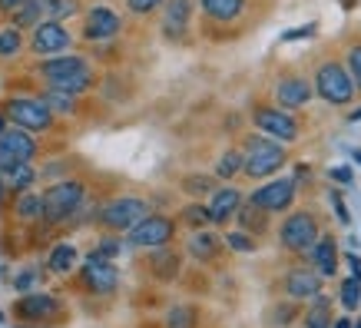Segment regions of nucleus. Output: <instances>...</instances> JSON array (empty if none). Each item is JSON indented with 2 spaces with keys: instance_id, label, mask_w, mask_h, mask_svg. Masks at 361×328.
<instances>
[{
  "instance_id": "f704fd0d",
  "label": "nucleus",
  "mask_w": 361,
  "mask_h": 328,
  "mask_svg": "<svg viewBox=\"0 0 361 328\" xmlns=\"http://www.w3.org/2000/svg\"><path fill=\"white\" fill-rule=\"evenodd\" d=\"M176 269H179V262H176L173 252H156L153 255V272L163 275V279H173Z\"/></svg>"
},
{
  "instance_id": "6ab92c4d",
  "label": "nucleus",
  "mask_w": 361,
  "mask_h": 328,
  "mask_svg": "<svg viewBox=\"0 0 361 328\" xmlns=\"http://www.w3.org/2000/svg\"><path fill=\"white\" fill-rule=\"evenodd\" d=\"M77 70H87V60H83V56L56 54L40 63V73H44L47 80H60V77H66V73H77Z\"/></svg>"
},
{
  "instance_id": "a878e982",
  "label": "nucleus",
  "mask_w": 361,
  "mask_h": 328,
  "mask_svg": "<svg viewBox=\"0 0 361 328\" xmlns=\"http://www.w3.org/2000/svg\"><path fill=\"white\" fill-rule=\"evenodd\" d=\"M4 179H7V186L11 189H30L33 186V179H37V169H33L30 163H13L7 173H4Z\"/></svg>"
},
{
  "instance_id": "c9c22d12",
  "label": "nucleus",
  "mask_w": 361,
  "mask_h": 328,
  "mask_svg": "<svg viewBox=\"0 0 361 328\" xmlns=\"http://www.w3.org/2000/svg\"><path fill=\"white\" fill-rule=\"evenodd\" d=\"M348 77H351V83L361 90V47H351V54H348Z\"/></svg>"
},
{
  "instance_id": "20e7f679",
  "label": "nucleus",
  "mask_w": 361,
  "mask_h": 328,
  "mask_svg": "<svg viewBox=\"0 0 361 328\" xmlns=\"http://www.w3.org/2000/svg\"><path fill=\"white\" fill-rule=\"evenodd\" d=\"M315 90L322 99H329L335 107H345L355 97V83H351L348 70H341L338 63H322L315 73Z\"/></svg>"
},
{
  "instance_id": "09e8293b",
  "label": "nucleus",
  "mask_w": 361,
  "mask_h": 328,
  "mask_svg": "<svg viewBox=\"0 0 361 328\" xmlns=\"http://www.w3.org/2000/svg\"><path fill=\"white\" fill-rule=\"evenodd\" d=\"M11 166H13V159H11V156H7V153H4V150H0V173H7Z\"/></svg>"
},
{
  "instance_id": "aec40b11",
  "label": "nucleus",
  "mask_w": 361,
  "mask_h": 328,
  "mask_svg": "<svg viewBox=\"0 0 361 328\" xmlns=\"http://www.w3.org/2000/svg\"><path fill=\"white\" fill-rule=\"evenodd\" d=\"M312 262H315V269L322 275H335V269H338V252H335V242L331 239H315V245H312Z\"/></svg>"
},
{
  "instance_id": "4be33fe9",
  "label": "nucleus",
  "mask_w": 361,
  "mask_h": 328,
  "mask_svg": "<svg viewBox=\"0 0 361 328\" xmlns=\"http://www.w3.org/2000/svg\"><path fill=\"white\" fill-rule=\"evenodd\" d=\"M90 83H93L90 66H87V70H77V73H66V77H60V80H50V87H54V90H63V93H70V97H77V93L90 90Z\"/></svg>"
},
{
  "instance_id": "1a4fd4ad",
  "label": "nucleus",
  "mask_w": 361,
  "mask_h": 328,
  "mask_svg": "<svg viewBox=\"0 0 361 328\" xmlns=\"http://www.w3.org/2000/svg\"><path fill=\"white\" fill-rule=\"evenodd\" d=\"M70 47V33L60 20H47V23H37L33 27V40H30V50L37 56H56V54H66Z\"/></svg>"
},
{
  "instance_id": "58836bf2",
  "label": "nucleus",
  "mask_w": 361,
  "mask_h": 328,
  "mask_svg": "<svg viewBox=\"0 0 361 328\" xmlns=\"http://www.w3.org/2000/svg\"><path fill=\"white\" fill-rule=\"evenodd\" d=\"M169 325H176V328L192 325V312H189V308H173V315H169Z\"/></svg>"
},
{
  "instance_id": "8fccbe9b",
  "label": "nucleus",
  "mask_w": 361,
  "mask_h": 328,
  "mask_svg": "<svg viewBox=\"0 0 361 328\" xmlns=\"http://www.w3.org/2000/svg\"><path fill=\"white\" fill-rule=\"evenodd\" d=\"M348 265L355 269V275H361V259H358V255H348Z\"/></svg>"
},
{
  "instance_id": "412c9836",
  "label": "nucleus",
  "mask_w": 361,
  "mask_h": 328,
  "mask_svg": "<svg viewBox=\"0 0 361 328\" xmlns=\"http://www.w3.org/2000/svg\"><path fill=\"white\" fill-rule=\"evenodd\" d=\"M189 252L196 255L199 262H209V259H216V252H219V239H216L212 232L196 229L192 232V239H189Z\"/></svg>"
},
{
  "instance_id": "3c124183",
  "label": "nucleus",
  "mask_w": 361,
  "mask_h": 328,
  "mask_svg": "<svg viewBox=\"0 0 361 328\" xmlns=\"http://www.w3.org/2000/svg\"><path fill=\"white\" fill-rule=\"evenodd\" d=\"M7 193H11V186H7V179H4V176H0V202H4V199H7Z\"/></svg>"
},
{
  "instance_id": "f3484780",
  "label": "nucleus",
  "mask_w": 361,
  "mask_h": 328,
  "mask_svg": "<svg viewBox=\"0 0 361 328\" xmlns=\"http://www.w3.org/2000/svg\"><path fill=\"white\" fill-rule=\"evenodd\" d=\"M60 312V302L54 296H27L17 302V315L20 318H33V322H40V318H54Z\"/></svg>"
},
{
  "instance_id": "c756f323",
  "label": "nucleus",
  "mask_w": 361,
  "mask_h": 328,
  "mask_svg": "<svg viewBox=\"0 0 361 328\" xmlns=\"http://www.w3.org/2000/svg\"><path fill=\"white\" fill-rule=\"evenodd\" d=\"M80 11L77 0H47V20H66Z\"/></svg>"
},
{
  "instance_id": "4c0bfd02",
  "label": "nucleus",
  "mask_w": 361,
  "mask_h": 328,
  "mask_svg": "<svg viewBox=\"0 0 361 328\" xmlns=\"http://www.w3.org/2000/svg\"><path fill=\"white\" fill-rule=\"evenodd\" d=\"M186 222H192V226H206V222H209V209L206 206H189L186 209Z\"/></svg>"
},
{
  "instance_id": "72a5a7b5",
  "label": "nucleus",
  "mask_w": 361,
  "mask_h": 328,
  "mask_svg": "<svg viewBox=\"0 0 361 328\" xmlns=\"http://www.w3.org/2000/svg\"><path fill=\"white\" fill-rule=\"evenodd\" d=\"M242 169V153H235V150H229V153L219 159V166H216V176L219 179H232V176Z\"/></svg>"
},
{
  "instance_id": "37998d69",
  "label": "nucleus",
  "mask_w": 361,
  "mask_h": 328,
  "mask_svg": "<svg viewBox=\"0 0 361 328\" xmlns=\"http://www.w3.org/2000/svg\"><path fill=\"white\" fill-rule=\"evenodd\" d=\"M331 179L335 183H351V169L348 166H338V169H331Z\"/></svg>"
},
{
  "instance_id": "e433bc0d",
  "label": "nucleus",
  "mask_w": 361,
  "mask_h": 328,
  "mask_svg": "<svg viewBox=\"0 0 361 328\" xmlns=\"http://www.w3.org/2000/svg\"><path fill=\"white\" fill-rule=\"evenodd\" d=\"M229 245L235 252H252V249H255V242L245 236V229H242V232H229Z\"/></svg>"
},
{
  "instance_id": "ea45409f",
  "label": "nucleus",
  "mask_w": 361,
  "mask_h": 328,
  "mask_svg": "<svg viewBox=\"0 0 361 328\" xmlns=\"http://www.w3.org/2000/svg\"><path fill=\"white\" fill-rule=\"evenodd\" d=\"M126 4H130L133 13H149V11H156L163 0H126Z\"/></svg>"
},
{
  "instance_id": "a18cd8bd",
  "label": "nucleus",
  "mask_w": 361,
  "mask_h": 328,
  "mask_svg": "<svg viewBox=\"0 0 361 328\" xmlns=\"http://www.w3.org/2000/svg\"><path fill=\"white\" fill-rule=\"evenodd\" d=\"M186 186H189V189H196V193H202V189H206L209 183H206V176H192V183H186Z\"/></svg>"
},
{
  "instance_id": "f8f14e48",
  "label": "nucleus",
  "mask_w": 361,
  "mask_h": 328,
  "mask_svg": "<svg viewBox=\"0 0 361 328\" xmlns=\"http://www.w3.org/2000/svg\"><path fill=\"white\" fill-rule=\"evenodd\" d=\"M0 150L11 156L13 163H30L33 156H37V140H33V133L27 130H4L0 133Z\"/></svg>"
},
{
  "instance_id": "49530a36",
  "label": "nucleus",
  "mask_w": 361,
  "mask_h": 328,
  "mask_svg": "<svg viewBox=\"0 0 361 328\" xmlns=\"http://www.w3.org/2000/svg\"><path fill=\"white\" fill-rule=\"evenodd\" d=\"M20 4H27V0H0V11H7V13H13Z\"/></svg>"
},
{
  "instance_id": "c85d7f7f",
  "label": "nucleus",
  "mask_w": 361,
  "mask_h": 328,
  "mask_svg": "<svg viewBox=\"0 0 361 328\" xmlns=\"http://www.w3.org/2000/svg\"><path fill=\"white\" fill-rule=\"evenodd\" d=\"M40 99H44L47 107H50V113H73V107H77L70 93H63V90H54V87H50V93H47V97H40Z\"/></svg>"
},
{
  "instance_id": "f03ea898",
  "label": "nucleus",
  "mask_w": 361,
  "mask_h": 328,
  "mask_svg": "<svg viewBox=\"0 0 361 328\" xmlns=\"http://www.w3.org/2000/svg\"><path fill=\"white\" fill-rule=\"evenodd\" d=\"M83 196H87V189L83 183L77 179H63V183H54V186L47 189L44 196V219L47 222H63L83 206Z\"/></svg>"
},
{
  "instance_id": "39448f33",
  "label": "nucleus",
  "mask_w": 361,
  "mask_h": 328,
  "mask_svg": "<svg viewBox=\"0 0 361 328\" xmlns=\"http://www.w3.org/2000/svg\"><path fill=\"white\" fill-rule=\"evenodd\" d=\"M120 282V272H116V265L103 255V252H90L87 259H83V285H87L90 292H97V296H110L113 288Z\"/></svg>"
},
{
  "instance_id": "393cba45",
  "label": "nucleus",
  "mask_w": 361,
  "mask_h": 328,
  "mask_svg": "<svg viewBox=\"0 0 361 328\" xmlns=\"http://www.w3.org/2000/svg\"><path fill=\"white\" fill-rule=\"evenodd\" d=\"M305 325L308 328H331V302L325 296H315L312 308L305 312Z\"/></svg>"
},
{
  "instance_id": "ddd939ff",
  "label": "nucleus",
  "mask_w": 361,
  "mask_h": 328,
  "mask_svg": "<svg viewBox=\"0 0 361 328\" xmlns=\"http://www.w3.org/2000/svg\"><path fill=\"white\" fill-rule=\"evenodd\" d=\"M116 33H120V17L110 7H93L87 13V23H83V37L87 40H110Z\"/></svg>"
},
{
  "instance_id": "4468645a",
  "label": "nucleus",
  "mask_w": 361,
  "mask_h": 328,
  "mask_svg": "<svg viewBox=\"0 0 361 328\" xmlns=\"http://www.w3.org/2000/svg\"><path fill=\"white\" fill-rule=\"evenodd\" d=\"M242 206V196H239V189H216V196L209 199V222H226V219H232L235 212H239Z\"/></svg>"
},
{
  "instance_id": "b1692460",
  "label": "nucleus",
  "mask_w": 361,
  "mask_h": 328,
  "mask_svg": "<svg viewBox=\"0 0 361 328\" xmlns=\"http://www.w3.org/2000/svg\"><path fill=\"white\" fill-rule=\"evenodd\" d=\"M44 13H47V0H27V4H20L13 11V23L17 27H37Z\"/></svg>"
},
{
  "instance_id": "9d476101",
  "label": "nucleus",
  "mask_w": 361,
  "mask_h": 328,
  "mask_svg": "<svg viewBox=\"0 0 361 328\" xmlns=\"http://www.w3.org/2000/svg\"><path fill=\"white\" fill-rule=\"evenodd\" d=\"M255 126L265 133V136H272L279 142H288L298 136V123L285 113L282 107H265L255 113Z\"/></svg>"
},
{
  "instance_id": "9b49d317",
  "label": "nucleus",
  "mask_w": 361,
  "mask_h": 328,
  "mask_svg": "<svg viewBox=\"0 0 361 328\" xmlns=\"http://www.w3.org/2000/svg\"><path fill=\"white\" fill-rule=\"evenodd\" d=\"M292 196H295V179H272L269 186L255 189L249 202L265 209V212H282L292 206Z\"/></svg>"
},
{
  "instance_id": "0eeeda50",
  "label": "nucleus",
  "mask_w": 361,
  "mask_h": 328,
  "mask_svg": "<svg viewBox=\"0 0 361 328\" xmlns=\"http://www.w3.org/2000/svg\"><path fill=\"white\" fill-rule=\"evenodd\" d=\"M173 239V219L166 216H142L130 229V242L140 249H159Z\"/></svg>"
},
{
  "instance_id": "2f4dec72",
  "label": "nucleus",
  "mask_w": 361,
  "mask_h": 328,
  "mask_svg": "<svg viewBox=\"0 0 361 328\" xmlns=\"http://www.w3.org/2000/svg\"><path fill=\"white\" fill-rule=\"evenodd\" d=\"M358 302H361V275H351L348 282L341 285V305L348 308H358Z\"/></svg>"
},
{
  "instance_id": "a211bd4d",
  "label": "nucleus",
  "mask_w": 361,
  "mask_h": 328,
  "mask_svg": "<svg viewBox=\"0 0 361 328\" xmlns=\"http://www.w3.org/2000/svg\"><path fill=\"white\" fill-rule=\"evenodd\" d=\"M285 288L292 298H315L322 292V282H318L315 272H305V269H292L285 275Z\"/></svg>"
},
{
  "instance_id": "603ef678",
  "label": "nucleus",
  "mask_w": 361,
  "mask_h": 328,
  "mask_svg": "<svg viewBox=\"0 0 361 328\" xmlns=\"http://www.w3.org/2000/svg\"><path fill=\"white\" fill-rule=\"evenodd\" d=\"M331 328H351V322H348V318H338V322H335Z\"/></svg>"
},
{
  "instance_id": "7ed1b4c3",
  "label": "nucleus",
  "mask_w": 361,
  "mask_h": 328,
  "mask_svg": "<svg viewBox=\"0 0 361 328\" xmlns=\"http://www.w3.org/2000/svg\"><path fill=\"white\" fill-rule=\"evenodd\" d=\"M7 116L27 133H47L54 126V113L40 97H13L7 103Z\"/></svg>"
},
{
  "instance_id": "a19ab883",
  "label": "nucleus",
  "mask_w": 361,
  "mask_h": 328,
  "mask_svg": "<svg viewBox=\"0 0 361 328\" xmlns=\"http://www.w3.org/2000/svg\"><path fill=\"white\" fill-rule=\"evenodd\" d=\"M33 282H37V272L30 269V272H20V275H17V282H13V288H17V292H27V288H30Z\"/></svg>"
},
{
  "instance_id": "cd10ccee",
  "label": "nucleus",
  "mask_w": 361,
  "mask_h": 328,
  "mask_svg": "<svg viewBox=\"0 0 361 328\" xmlns=\"http://www.w3.org/2000/svg\"><path fill=\"white\" fill-rule=\"evenodd\" d=\"M13 212H17L20 219H30V222H33V219L44 216V199L33 196V193H27V189H23L20 199H17V206H13Z\"/></svg>"
},
{
  "instance_id": "473e14b6",
  "label": "nucleus",
  "mask_w": 361,
  "mask_h": 328,
  "mask_svg": "<svg viewBox=\"0 0 361 328\" xmlns=\"http://www.w3.org/2000/svg\"><path fill=\"white\" fill-rule=\"evenodd\" d=\"M20 30L17 27H7V30H0V56H17L20 54Z\"/></svg>"
},
{
  "instance_id": "79ce46f5",
  "label": "nucleus",
  "mask_w": 361,
  "mask_h": 328,
  "mask_svg": "<svg viewBox=\"0 0 361 328\" xmlns=\"http://www.w3.org/2000/svg\"><path fill=\"white\" fill-rule=\"evenodd\" d=\"M99 252L110 259V255H116V252H120V242H116V239H103V242H99Z\"/></svg>"
},
{
  "instance_id": "4d7b16f0",
  "label": "nucleus",
  "mask_w": 361,
  "mask_h": 328,
  "mask_svg": "<svg viewBox=\"0 0 361 328\" xmlns=\"http://www.w3.org/2000/svg\"><path fill=\"white\" fill-rule=\"evenodd\" d=\"M358 328H361V322H358Z\"/></svg>"
},
{
  "instance_id": "5701e85b",
  "label": "nucleus",
  "mask_w": 361,
  "mask_h": 328,
  "mask_svg": "<svg viewBox=\"0 0 361 328\" xmlns=\"http://www.w3.org/2000/svg\"><path fill=\"white\" fill-rule=\"evenodd\" d=\"M202 11L212 17V20H235L242 13V0H202Z\"/></svg>"
},
{
  "instance_id": "423d86ee",
  "label": "nucleus",
  "mask_w": 361,
  "mask_h": 328,
  "mask_svg": "<svg viewBox=\"0 0 361 328\" xmlns=\"http://www.w3.org/2000/svg\"><path fill=\"white\" fill-rule=\"evenodd\" d=\"M318 239V222L312 212H295L282 222V245L292 252H308Z\"/></svg>"
},
{
  "instance_id": "864d4df0",
  "label": "nucleus",
  "mask_w": 361,
  "mask_h": 328,
  "mask_svg": "<svg viewBox=\"0 0 361 328\" xmlns=\"http://www.w3.org/2000/svg\"><path fill=\"white\" fill-rule=\"evenodd\" d=\"M7 130V116H4V113H0V133Z\"/></svg>"
},
{
  "instance_id": "de8ad7c7",
  "label": "nucleus",
  "mask_w": 361,
  "mask_h": 328,
  "mask_svg": "<svg viewBox=\"0 0 361 328\" xmlns=\"http://www.w3.org/2000/svg\"><path fill=\"white\" fill-rule=\"evenodd\" d=\"M331 202H335V209H338V219H341V222H348V209L341 206V199H338V196H331Z\"/></svg>"
},
{
  "instance_id": "f257e3e1",
  "label": "nucleus",
  "mask_w": 361,
  "mask_h": 328,
  "mask_svg": "<svg viewBox=\"0 0 361 328\" xmlns=\"http://www.w3.org/2000/svg\"><path fill=\"white\" fill-rule=\"evenodd\" d=\"M282 163H285V150L279 140H272V136H249V140H245V156H242L245 176L262 179V176L279 173Z\"/></svg>"
},
{
  "instance_id": "c03bdc74",
  "label": "nucleus",
  "mask_w": 361,
  "mask_h": 328,
  "mask_svg": "<svg viewBox=\"0 0 361 328\" xmlns=\"http://www.w3.org/2000/svg\"><path fill=\"white\" fill-rule=\"evenodd\" d=\"M308 33H315V27H302V30H288V33H285V40H298V37H308Z\"/></svg>"
},
{
  "instance_id": "6e6552de",
  "label": "nucleus",
  "mask_w": 361,
  "mask_h": 328,
  "mask_svg": "<svg viewBox=\"0 0 361 328\" xmlns=\"http://www.w3.org/2000/svg\"><path fill=\"white\" fill-rule=\"evenodd\" d=\"M146 216V202L136 196H123V199H113L103 206L99 219H103V226H110V229H133L140 219Z\"/></svg>"
},
{
  "instance_id": "7c9ffc66",
  "label": "nucleus",
  "mask_w": 361,
  "mask_h": 328,
  "mask_svg": "<svg viewBox=\"0 0 361 328\" xmlns=\"http://www.w3.org/2000/svg\"><path fill=\"white\" fill-rule=\"evenodd\" d=\"M239 219H242V229H255V232H262L265 229V209L259 206H239Z\"/></svg>"
},
{
  "instance_id": "6e6d98bb",
  "label": "nucleus",
  "mask_w": 361,
  "mask_h": 328,
  "mask_svg": "<svg viewBox=\"0 0 361 328\" xmlns=\"http://www.w3.org/2000/svg\"><path fill=\"white\" fill-rule=\"evenodd\" d=\"M355 159H358V163H361V150H358V153H355Z\"/></svg>"
},
{
  "instance_id": "dca6fc26",
  "label": "nucleus",
  "mask_w": 361,
  "mask_h": 328,
  "mask_svg": "<svg viewBox=\"0 0 361 328\" xmlns=\"http://www.w3.org/2000/svg\"><path fill=\"white\" fill-rule=\"evenodd\" d=\"M189 17H192V0H169V7H166V20H163V30L166 37H173L179 40L189 27Z\"/></svg>"
},
{
  "instance_id": "2eb2a0df",
  "label": "nucleus",
  "mask_w": 361,
  "mask_h": 328,
  "mask_svg": "<svg viewBox=\"0 0 361 328\" xmlns=\"http://www.w3.org/2000/svg\"><path fill=\"white\" fill-rule=\"evenodd\" d=\"M275 99H279V107L282 109H295V107H305L308 99H312V87H308L305 80H282L279 87H275Z\"/></svg>"
},
{
  "instance_id": "bb28decb",
  "label": "nucleus",
  "mask_w": 361,
  "mask_h": 328,
  "mask_svg": "<svg viewBox=\"0 0 361 328\" xmlns=\"http://www.w3.org/2000/svg\"><path fill=\"white\" fill-rule=\"evenodd\" d=\"M73 265H77V249H73L70 242H60V245L50 252V272L63 275V272H70Z\"/></svg>"
},
{
  "instance_id": "5fc2aeb1",
  "label": "nucleus",
  "mask_w": 361,
  "mask_h": 328,
  "mask_svg": "<svg viewBox=\"0 0 361 328\" xmlns=\"http://www.w3.org/2000/svg\"><path fill=\"white\" fill-rule=\"evenodd\" d=\"M361 120V109H355V113H351V123H358Z\"/></svg>"
}]
</instances>
